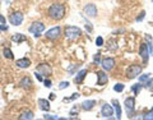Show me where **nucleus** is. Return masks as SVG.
<instances>
[{
  "instance_id": "f257e3e1",
  "label": "nucleus",
  "mask_w": 153,
  "mask_h": 120,
  "mask_svg": "<svg viewBox=\"0 0 153 120\" xmlns=\"http://www.w3.org/2000/svg\"><path fill=\"white\" fill-rule=\"evenodd\" d=\"M47 14L51 19H55V21H59L65 16V5L63 3H55L49 8Z\"/></svg>"
},
{
  "instance_id": "f03ea898",
  "label": "nucleus",
  "mask_w": 153,
  "mask_h": 120,
  "mask_svg": "<svg viewBox=\"0 0 153 120\" xmlns=\"http://www.w3.org/2000/svg\"><path fill=\"white\" fill-rule=\"evenodd\" d=\"M80 35H82V31H80L78 27H75V26H68L65 28V37L68 38V40H70V41L76 40Z\"/></svg>"
},
{
  "instance_id": "7ed1b4c3",
  "label": "nucleus",
  "mask_w": 153,
  "mask_h": 120,
  "mask_svg": "<svg viewBox=\"0 0 153 120\" xmlns=\"http://www.w3.org/2000/svg\"><path fill=\"white\" fill-rule=\"evenodd\" d=\"M44 31H45V25H44V23H41V22H35V23H32L31 27H30V32L32 33V35H35L36 37L40 36Z\"/></svg>"
},
{
  "instance_id": "20e7f679",
  "label": "nucleus",
  "mask_w": 153,
  "mask_h": 120,
  "mask_svg": "<svg viewBox=\"0 0 153 120\" xmlns=\"http://www.w3.org/2000/svg\"><path fill=\"white\" fill-rule=\"evenodd\" d=\"M142 72V65H130L126 70V77L129 79H134L135 77H138Z\"/></svg>"
},
{
  "instance_id": "39448f33",
  "label": "nucleus",
  "mask_w": 153,
  "mask_h": 120,
  "mask_svg": "<svg viewBox=\"0 0 153 120\" xmlns=\"http://www.w3.org/2000/svg\"><path fill=\"white\" fill-rule=\"evenodd\" d=\"M125 109H126V114L129 115V116H131L134 110H135V98L134 97L125 98Z\"/></svg>"
},
{
  "instance_id": "423d86ee",
  "label": "nucleus",
  "mask_w": 153,
  "mask_h": 120,
  "mask_svg": "<svg viewBox=\"0 0 153 120\" xmlns=\"http://www.w3.org/2000/svg\"><path fill=\"white\" fill-rule=\"evenodd\" d=\"M9 22L13 26H21L23 22V14L22 13H12L9 16Z\"/></svg>"
},
{
  "instance_id": "0eeeda50",
  "label": "nucleus",
  "mask_w": 153,
  "mask_h": 120,
  "mask_svg": "<svg viewBox=\"0 0 153 120\" xmlns=\"http://www.w3.org/2000/svg\"><path fill=\"white\" fill-rule=\"evenodd\" d=\"M60 33H61V28L57 26V27H52L51 30L47 31L45 36H46L47 38H50V40H56V38H59Z\"/></svg>"
},
{
  "instance_id": "6e6552de",
  "label": "nucleus",
  "mask_w": 153,
  "mask_h": 120,
  "mask_svg": "<svg viewBox=\"0 0 153 120\" xmlns=\"http://www.w3.org/2000/svg\"><path fill=\"white\" fill-rule=\"evenodd\" d=\"M37 72L41 75H45V77H49L52 74V69L49 64H40L37 66Z\"/></svg>"
},
{
  "instance_id": "1a4fd4ad",
  "label": "nucleus",
  "mask_w": 153,
  "mask_h": 120,
  "mask_svg": "<svg viewBox=\"0 0 153 120\" xmlns=\"http://www.w3.org/2000/svg\"><path fill=\"white\" fill-rule=\"evenodd\" d=\"M101 65H102L103 70H107V72L112 70L115 66V59H112V57H106V59H103L101 61Z\"/></svg>"
},
{
  "instance_id": "9d476101",
  "label": "nucleus",
  "mask_w": 153,
  "mask_h": 120,
  "mask_svg": "<svg viewBox=\"0 0 153 120\" xmlns=\"http://www.w3.org/2000/svg\"><path fill=\"white\" fill-rule=\"evenodd\" d=\"M83 10H84V13L87 14L88 17H91V18H93V17L97 16V8H96L94 4H87V5L84 7Z\"/></svg>"
},
{
  "instance_id": "9b49d317",
  "label": "nucleus",
  "mask_w": 153,
  "mask_h": 120,
  "mask_svg": "<svg viewBox=\"0 0 153 120\" xmlns=\"http://www.w3.org/2000/svg\"><path fill=\"white\" fill-rule=\"evenodd\" d=\"M112 114H114V109H112L111 105L103 104V106L101 109V115H102V116L103 118H111Z\"/></svg>"
},
{
  "instance_id": "f8f14e48",
  "label": "nucleus",
  "mask_w": 153,
  "mask_h": 120,
  "mask_svg": "<svg viewBox=\"0 0 153 120\" xmlns=\"http://www.w3.org/2000/svg\"><path fill=\"white\" fill-rule=\"evenodd\" d=\"M108 82V77L105 73L103 70H98L97 72V84L98 86H103Z\"/></svg>"
},
{
  "instance_id": "ddd939ff",
  "label": "nucleus",
  "mask_w": 153,
  "mask_h": 120,
  "mask_svg": "<svg viewBox=\"0 0 153 120\" xmlns=\"http://www.w3.org/2000/svg\"><path fill=\"white\" fill-rule=\"evenodd\" d=\"M139 54H140V56L143 57V61H144V63H147V61H148V57H149V54H151V52L148 51V45H146V44H142V45H140V47H139Z\"/></svg>"
},
{
  "instance_id": "4468645a",
  "label": "nucleus",
  "mask_w": 153,
  "mask_h": 120,
  "mask_svg": "<svg viewBox=\"0 0 153 120\" xmlns=\"http://www.w3.org/2000/svg\"><path fill=\"white\" fill-rule=\"evenodd\" d=\"M37 104H38V106H40V109L44 110V111H49L50 110V102L45 98H38Z\"/></svg>"
},
{
  "instance_id": "2eb2a0df",
  "label": "nucleus",
  "mask_w": 153,
  "mask_h": 120,
  "mask_svg": "<svg viewBox=\"0 0 153 120\" xmlns=\"http://www.w3.org/2000/svg\"><path fill=\"white\" fill-rule=\"evenodd\" d=\"M16 65L19 66V68H28V66L31 65V61H30V59L22 57V59H19V60L16 61Z\"/></svg>"
},
{
  "instance_id": "dca6fc26",
  "label": "nucleus",
  "mask_w": 153,
  "mask_h": 120,
  "mask_svg": "<svg viewBox=\"0 0 153 120\" xmlns=\"http://www.w3.org/2000/svg\"><path fill=\"white\" fill-rule=\"evenodd\" d=\"M85 74H87V69H82L80 72H78V73H76V77L74 78V82L75 83H82V80L84 79V77H85Z\"/></svg>"
},
{
  "instance_id": "f3484780",
  "label": "nucleus",
  "mask_w": 153,
  "mask_h": 120,
  "mask_svg": "<svg viewBox=\"0 0 153 120\" xmlns=\"http://www.w3.org/2000/svg\"><path fill=\"white\" fill-rule=\"evenodd\" d=\"M94 105H96V101H94V100H87V101H84L82 105H80V106H82L83 110H88V111H89V110H92V109H93Z\"/></svg>"
},
{
  "instance_id": "a211bd4d",
  "label": "nucleus",
  "mask_w": 153,
  "mask_h": 120,
  "mask_svg": "<svg viewBox=\"0 0 153 120\" xmlns=\"http://www.w3.org/2000/svg\"><path fill=\"white\" fill-rule=\"evenodd\" d=\"M19 86H21L22 88H30L32 86V80L30 77H25V78H22L21 83H19Z\"/></svg>"
},
{
  "instance_id": "6ab92c4d",
  "label": "nucleus",
  "mask_w": 153,
  "mask_h": 120,
  "mask_svg": "<svg viewBox=\"0 0 153 120\" xmlns=\"http://www.w3.org/2000/svg\"><path fill=\"white\" fill-rule=\"evenodd\" d=\"M112 105H114V109H115V113H116L117 119H120L121 118V107H120V104H119L117 100H112Z\"/></svg>"
},
{
  "instance_id": "aec40b11",
  "label": "nucleus",
  "mask_w": 153,
  "mask_h": 120,
  "mask_svg": "<svg viewBox=\"0 0 153 120\" xmlns=\"http://www.w3.org/2000/svg\"><path fill=\"white\" fill-rule=\"evenodd\" d=\"M12 41H14V42H17V44H19V42L26 41V36H25V35H22V33H16V35L12 37Z\"/></svg>"
},
{
  "instance_id": "412c9836",
  "label": "nucleus",
  "mask_w": 153,
  "mask_h": 120,
  "mask_svg": "<svg viewBox=\"0 0 153 120\" xmlns=\"http://www.w3.org/2000/svg\"><path fill=\"white\" fill-rule=\"evenodd\" d=\"M33 116H35V114H33L32 111H26V113H23L21 116H19V119L21 120H25V119L31 120V119H33Z\"/></svg>"
},
{
  "instance_id": "4be33fe9",
  "label": "nucleus",
  "mask_w": 153,
  "mask_h": 120,
  "mask_svg": "<svg viewBox=\"0 0 153 120\" xmlns=\"http://www.w3.org/2000/svg\"><path fill=\"white\" fill-rule=\"evenodd\" d=\"M142 87H143V86H142V83H137V84H134L133 87H131V91H133V92L135 93V95H138V93L140 92Z\"/></svg>"
},
{
  "instance_id": "5701e85b",
  "label": "nucleus",
  "mask_w": 153,
  "mask_h": 120,
  "mask_svg": "<svg viewBox=\"0 0 153 120\" xmlns=\"http://www.w3.org/2000/svg\"><path fill=\"white\" fill-rule=\"evenodd\" d=\"M4 56L8 57V59H13V57H14L12 50H10V49H8V47H7V49H4Z\"/></svg>"
},
{
  "instance_id": "b1692460",
  "label": "nucleus",
  "mask_w": 153,
  "mask_h": 120,
  "mask_svg": "<svg viewBox=\"0 0 153 120\" xmlns=\"http://www.w3.org/2000/svg\"><path fill=\"white\" fill-rule=\"evenodd\" d=\"M114 91H116V92H123L124 91V84L123 83H116L114 86Z\"/></svg>"
},
{
  "instance_id": "393cba45",
  "label": "nucleus",
  "mask_w": 153,
  "mask_h": 120,
  "mask_svg": "<svg viewBox=\"0 0 153 120\" xmlns=\"http://www.w3.org/2000/svg\"><path fill=\"white\" fill-rule=\"evenodd\" d=\"M149 75H151L149 73H148V74H143V75H140V77H139V82H140V83L147 82V80L149 79Z\"/></svg>"
},
{
  "instance_id": "a878e982",
  "label": "nucleus",
  "mask_w": 153,
  "mask_h": 120,
  "mask_svg": "<svg viewBox=\"0 0 153 120\" xmlns=\"http://www.w3.org/2000/svg\"><path fill=\"white\" fill-rule=\"evenodd\" d=\"M96 45L97 46H103V38L101 36H98L97 38H96Z\"/></svg>"
},
{
  "instance_id": "bb28decb",
  "label": "nucleus",
  "mask_w": 153,
  "mask_h": 120,
  "mask_svg": "<svg viewBox=\"0 0 153 120\" xmlns=\"http://www.w3.org/2000/svg\"><path fill=\"white\" fill-rule=\"evenodd\" d=\"M44 119H52V120H55V119H60V118H59V116H55V115L45 114V115H44Z\"/></svg>"
},
{
  "instance_id": "cd10ccee",
  "label": "nucleus",
  "mask_w": 153,
  "mask_h": 120,
  "mask_svg": "<svg viewBox=\"0 0 153 120\" xmlns=\"http://www.w3.org/2000/svg\"><path fill=\"white\" fill-rule=\"evenodd\" d=\"M79 97V93H74V95H71V97L70 98H64V101H71V100H75V98H78Z\"/></svg>"
},
{
  "instance_id": "c85d7f7f",
  "label": "nucleus",
  "mask_w": 153,
  "mask_h": 120,
  "mask_svg": "<svg viewBox=\"0 0 153 120\" xmlns=\"http://www.w3.org/2000/svg\"><path fill=\"white\" fill-rule=\"evenodd\" d=\"M143 119H148V120H152L153 119V110L149 111L148 114H146V116H143Z\"/></svg>"
},
{
  "instance_id": "c756f323",
  "label": "nucleus",
  "mask_w": 153,
  "mask_h": 120,
  "mask_svg": "<svg viewBox=\"0 0 153 120\" xmlns=\"http://www.w3.org/2000/svg\"><path fill=\"white\" fill-rule=\"evenodd\" d=\"M100 59H101V54H96L93 57V63H100Z\"/></svg>"
},
{
  "instance_id": "7c9ffc66",
  "label": "nucleus",
  "mask_w": 153,
  "mask_h": 120,
  "mask_svg": "<svg viewBox=\"0 0 153 120\" xmlns=\"http://www.w3.org/2000/svg\"><path fill=\"white\" fill-rule=\"evenodd\" d=\"M69 86V82H61L60 84H59V88L60 89H64V88H66Z\"/></svg>"
},
{
  "instance_id": "2f4dec72",
  "label": "nucleus",
  "mask_w": 153,
  "mask_h": 120,
  "mask_svg": "<svg viewBox=\"0 0 153 120\" xmlns=\"http://www.w3.org/2000/svg\"><path fill=\"white\" fill-rule=\"evenodd\" d=\"M144 16H146V12H142V13H140V16H139V17H137V21H138V22H140L142 19L144 18Z\"/></svg>"
},
{
  "instance_id": "473e14b6",
  "label": "nucleus",
  "mask_w": 153,
  "mask_h": 120,
  "mask_svg": "<svg viewBox=\"0 0 153 120\" xmlns=\"http://www.w3.org/2000/svg\"><path fill=\"white\" fill-rule=\"evenodd\" d=\"M44 82H45V86H46V87H51V82H50L49 79H45Z\"/></svg>"
},
{
  "instance_id": "72a5a7b5",
  "label": "nucleus",
  "mask_w": 153,
  "mask_h": 120,
  "mask_svg": "<svg viewBox=\"0 0 153 120\" xmlns=\"http://www.w3.org/2000/svg\"><path fill=\"white\" fill-rule=\"evenodd\" d=\"M0 31H8V26L1 25V26H0Z\"/></svg>"
},
{
  "instance_id": "f704fd0d",
  "label": "nucleus",
  "mask_w": 153,
  "mask_h": 120,
  "mask_svg": "<svg viewBox=\"0 0 153 120\" xmlns=\"http://www.w3.org/2000/svg\"><path fill=\"white\" fill-rule=\"evenodd\" d=\"M0 23H5V17H3L1 14H0Z\"/></svg>"
},
{
  "instance_id": "c9c22d12",
  "label": "nucleus",
  "mask_w": 153,
  "mask_h": 120,
  "mask_svg": "<svg viewBox=\"0 0 153 120\" xmlns=\"http://www.w3.org/2000/svg\"><path fill=\"white\" fill-rule=\"evenodd\" d=\"M110 44H111V45H114L115 42H114V41H110ZM110 49H111V50H115V49H116V47H115V46H110Z\"/></svg>"
},
{
  "instance_id": "e433bc0d",
  "label": "nucleus",
  "mask_w": 153,
  "mask_h": 120,
  "mask_svg": "<svg viewBox=\"0 0 153 120\" xmlns=\"http://www.w3.org/2000/svg\"><path fill=\"white\" fill-rule=\"evenodd\" d=\"M54 98H55V95L51 93V95H50V100H54Z\"/></svg>"
},
{
  "instance_id": "4c0bfd02",
  "label": "nucleus",
  "mask_w": 153,
  "mask_h": 120,
  "mask_svg": "<svg viewBox=\"0 0 153 120\" xmlns=\"http://www.w3.org/2000/svg\"><path fill=\"white\" fill-rule=\"evenodd\" d=\"M152 3H153V0H152Z\"/></svg>"
},
{
  "instance_id": "58836bf2",
  "label": "nucleus",
  "mask_w": 153,
  "mask_h": 120,
  "mask_svg": "<svg viewBox=\"0 0 153 120\" xmlns=\"http://www.w3.org/2000/svg\"><path fill=\"white\" fill-rule=\"evenodd\" d=\"M152 110H153V109H152Z\"/></svg>"
}]
</instances>
